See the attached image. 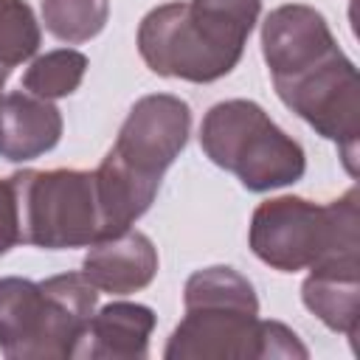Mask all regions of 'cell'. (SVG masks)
<instances>
[{
    "label": "cell",
    "mask_w": 360,
    "mask_h": 360,
    "mask_svg": "<svg viewBox=\"0 0 360 360\" xmlns=\"http://www.w3.org/2000/svg\"><path fill=\"white\" fill-rule=\"evenodd\" d=\"M188 132L191 110L180 96L152 93L132 104L112 149L96 169L107 236L132 228L149 211L163 172L186 149Z\"/></svg>",
    "instance_id": "6da1fadb"
},
{
    "label": "cell",
    "mask_w": 360,
    "mask_h": 360,
    "mask_svg": "<svg viewBox=\"0 0 360 360\" xmlns=\"http://www.w3.org/2000/svg\"><path fill=\"white\" fill-rule=\"evenodd\" d=\"M357 200L354 186L326 205L304 197L264 200L250 217L248 245L256 259L281 273L360 262Z\"/></svg>",
    "instance_id": "7a4b0ae2"
},
{
    "label": "cell",
    "mask_w": 360,
    "mask_h": 360,
    "mask_svg": "<svg viewBox=\"0 0 360 360\" xmlns=\"http://www.w3.org/2000/svg\"><path fill=\"white\" fill-rule=\"evenodd\" d=\"M98 290L84 273H59L45 281L0 278V352L8 360L73 357L96 312Z\"/></svg>",
    "instance_id": "3957f363"
},
{
    "label": "cell",
    "mask_w": 360,
    "mask_h": 360,
    "mask_svg": "<svg viewBox=\"0 0 360 360\" xmlns=\"http://www.w3.org/2000/svg\"><path fill=\"white\" fill-rule=\"evenodd\" d=\"M186 315L169 335L166 360H262V318L253 284L233 267L214 264L188 276Z\"/></svg>",
    "instance_id": "277c9868"
},
{
    "label": "cell",
    "mask_w": 360,
    "mask_h": 360,
    "mask_svg": "<svg viewBox=\"0 0 360 360\" xmlns=\"http://www.w3.org/2000/svg\"><path fill=\"white\" fill-rule=\"evenodd\" d=\"M200 146L214 166L236 174L248 191L292 186L307 172L301 143L250 98L214 104L200 124Z\"/></svg>",
    "instance_id": "5b68a950"
},
{
    "label": "cell",
    "mask_w": 360,
    "mask_h": 360,
    "mask_svg": "<svg viewBox=\"0 0 360 360\" xmlns=\"http://www.w3.org/2000/svg\"><path fill=\"white\" fill-rule=\"evenodd\" d=\"M250 31L188 3H163L138 25V53L166 79L208 84L228 76L245 51Z\"/></svg>",
    "instance_id": "8992f818"
},
{
    "label": "cell",
    "mask_w": 360,
    "mask_h": 360,
    "mask_svg": "<svg viewBox=\"0 0 360 360\" xmlns=\"http://www.w3.org/2000/svg\"><path fill=\"white\" fill-rule=\"evenodd\" d=\"M11 180L20 211V242L65 250L107 239L96 172L22 169Z\"/></svg>",
    "instance_id": "52a82bcc"
},
{
    "label": "cell",
    "mask_w": 360,
    "mask_h": 360,
    "mask_svg": "<svg viewBox=\"0 0 360 360\" xmlns=\"http://www.w3.org/2000/svg\"><path fill=\"white\" fill-rule=\"evenodd\" d=\"M273 87L298 118H304L318 135L338 143L343 166L354 177L360 138V79L354 62L335 48L309 68L273 79Z\"/></svg>",
    "instance_id": "ba28073f"
},
{
    "label": "cell",
    "mask_w": 360,
    "mask_h": 360,
    "mask_svg": "<svg viewBox=\"0 0 360 360\" xmlns=\"http://www.w3.org/2000/svg\"><path fill=\"white\" fill-rule=\"evenodd\" d=\"M335 48L338 42L326 17L312 6L287 3L273 8L262 22V56L270 79L292 76Z\"/></svg>",
    "instance_id": "9c48e42d"
},
{
    "label": "cell",
    "mask_w": 360,
    "mask_h": 360,
    "mask_svg": "<svg viewBox=\"0 0 360 360\" xmlns=\"http://www.w3.org/2000/svg\"><path fill=\"white\" fill-rule=\"evenodd\" d=\"M82 273L101 292L129 295L149 287L158 276V248L146 233L127 228L115 236L93 242L82 262Z\"/></svg>",
    "instance_id": "30bf717a"
},
{
    "label": "cell",
    "mask_w": 360,
    "mask_h": 360,
    "mask_svg": "<svg viewBox=\"0 0 360 360\" xmlns=\"http://www.w3.org/2000/svg\"><path fill=\"white\" fill-rule=\"evenodd\" d=\"M158 318L152 307L135 301H112L93 312L73 357L90 360H143L149 357V335Z\"/></svg>",
    "instance_id": "8fae6325"
},
{
    "label": "cell",
    "mask_w": 360,
    "mask_h": 360,
    "mask_svg": "<svg viewBox=\"0 0 360 360\" xmlns=\"http://www.w3.org/2000/svg\"><path fill=\"white\" fill-rule=\"evenodd\" d=\"M62 112L53 101L25 90L0 98V158L11 163L51 152L62 138Z\"/></svg>",
    "instance_id": "7c38bea8"
},
{
    "label": "cell",
    "mask_w": 360,
    "mask_h": 360,
    "mask_svg": "<svg viewBox=\"0 0 360 360\" xmlns=\"http://www.w3.org/2000/svg\"><path fill=\"white\" fill-rule=\"evenodd\" d=\"M301 301L323 326L354 340L360 321V262L312 267L301 284Z\"/></svg>",
    "instance_id": "4fadbf2b"
},
{
    "label": "cell",
    "mask_w": 360,
    "mask_h": 360,
    "mask_svg": "<svg viewBox=\"0 0 360 360\" xmlns=\"http://www.w3.org/2000/svg\"><path fill=\"white\" fill-rule=\"evenodd\" d=\"M87 56L76 48H56L37 56L22 73V90L39 98H65L79 90L87 73Z\"/></svg>",
    "instance_id": "5bb4252c"
},
{
    "label": "cell",
    "mask_w": 360,
    "mask_h": 360,
    "mask_svg": "<svg viewBox=\"0 0 360 360\" xmlns=\"http://www.w3.org/2000/svg\"><path fill=\"white\" fill-rule=\"evenodd\" d=\"M110 17V0H42L45 31L79 45L98 37Z\"/></svg>",
    "instance_id": "9a60e30c"
},
{
    "label": "cell",
    "mask_w": 360,
    "mask_h": 360,
    "mask_svg": "<svg viewBox=\"0 0 360 360\" xmlns=\"http://www.w3.org/2000/svg\"><path fill=\"white\" fill-rule=\"evenodd\" d=\"M42 42L39 22L25 0H0V65L17 68Z\"/></svg>",
    "instance_id": "2e32d148"
},
{
    "label": "cell",
    "mask_w": 360,
    "mask_h": 360,
    "mask_svg": "<svg viewBox=\"0 0 360 360\" xmlns=\"http://www.w3.org/2000/svg\"><path fill=\"white\" fill-rule=\"evenodd\" d=\"M267 357H309V352L290 326L278 321H262V360Z\"/></svg>",
    "instance_id": "e0dca14e"
},
{
    "label": "cell",
    "mask_w": 360,
    "mask_h": 360,
    "mask_svg": "<svg viewBox=\"0 0 360 360\" xmlns=\"http://www.w3.org/2000/svg\"><path fill=\"white\" fill-rule=\"evenodd\" d=\"M20 245V211H17V191L14 180H0V256Z\"/></svg>",
    "instance_id": "ac0fdd59"
},
{
    "label": "cell",
    "mask_w": 360,
    "mask_h": 360,
    "mask_svg": "<svg viewBox=\"0 0 360 360\" xmlns=\"http://www.w3.org/2000/svg\"><path fill=\"white\" fill-rule=\"evenodd\" d=\"M197 8L208 11V14H217V17H225L248 31H253L256 20H259V11H262V0H191Z\"/></svg>",
    "instance_id": "d6986e66"
},
{
    "label": "cell",
    "mask_w": 360,
    "mask_h": 360,
    "mask_svg": "<svg viewBox=\"0 0 360 360\" xmlns=\"http://www.w3.org/2000/svg\"><path fill=\"white\" fill-rule=\"evenodd\" d=\"M8 76H11V68H3V65H0V98H3V87H6Z\"/></svg>",
    "instance_id": "ffe728a7"
}]
</instances>
